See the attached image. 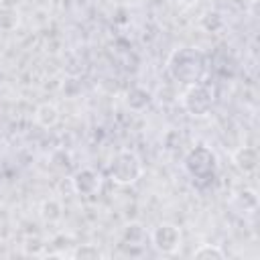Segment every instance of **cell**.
<instances>
[{
    "mask_svg": "<svg viewBox=\"0 0 260 260\" xmlns=\"http://www.w3.org/2000/svg\"><path fill=\"white\" fill-rule=\"evenodd\" d=\"M167 71L173 81L181 85H195L201 83L207 75V59L199 49L193 47H179L167 59Z\"/></svg>",
    "mask_w": 260,
    "mask_h": 260,
    "instance_id": "6da1fadb",
    "label": "cell"
},
{
    "mask_svg": "<svg viewBox=\"0 0 260 260\" xmlns=\"http://www.w3.org/2000/svg\"><path fill=\"white\" fill-rule=\"evenodd\" d=\"M183 169L195 183H211L217 175V156L209 146L197 144L187 150Z\"/></svg>",
    "mask_w": 260,
    "mask_h": 260,
    "instance_id": "7a4b0ae2",
    "label": "cell"
},
{
    "mask_svg": "<svg viewBox=\"0 0 260 260\" xmlns=\"http://www.w3.org/2000/svg\"><path fill=\"white\" fill-rule=\"evenodd\" d=\"M144 173V165H142V158L134 152V150H120L112 162H110V179L120 185V187H128V185H134Z\"/></svg>",
    "mask_w": 260,
    "mask_h": 260,
    "instance_id": "3957f363",
    "label": "cell"
},
{
    "mask_svg": "<svg viewBox=\"0 0 260 260\" xmlns=\"http://www.w3.org/2000/svg\"><path fill=\"white\" fill-rule=\"evenodd\" d=\"M179 100H181L183 110L189 116H193V118H205L213 110L215 93H213V89L209 85H205L201 81V83H195V85H187L185 91L179 95Z\"/></svg>",
    "mask_w": 260,
    "mask_h": 260,
    "instance_id": "277c9868",
    "label": "cell"
},
{
    "mask_svg": "<svg viewBox=\"0 0 260 260\" xmlns=\"http://www.w3.org/2000/svg\"><path fill=\"white\" fill-rule=\"evenodd\" d=\"M181 244H183L181 228L171 223V221H162V223L154 225L152 232H150V246L158 254H165V256L177 254Z\"/></svg>",
    "mask_w": 260,
    "mask_h": 260,
    "instance_id": "5b68a950",
    "label": "cell"
},
{
    "mask_svg": "<svg viewBox=\"0 0 260 260\" xmlns=\"http://www.w3.org/2000/svg\"><path fill=\"white\" fill-rule=\"evenodd\" d=\"M69 183H71V189H73L75 195H81V197H93V195L100 193L104 179H102V175H100L95 169H91V167H83V169H77V171L71 175Z\"/></svg>",
    "mask_w": 260,
    "mask_h": 260,
    "instance_id": "8992f818",
    "label": "cell"
},
{
    "mask_svg": "<svg viewBox=\"0 0 260 260\" xmlns=\"http://www.w3.org/2000/svg\"><path fill=\"white\" fill-rule=\"evenodd\" d=\"M232 162L234 167L244 173V175H250L258 169L260 165V156H258V150L254 146H238L236 150H232Z\"/></svg>",
    "mask_w": 260,
    "mask_h": 260,
    "instance_id": "52a82bcc",
    "label": "cell"
},
{
    "mask_svg": "<svg viewBox=\"0 0 260 260\" xmlns=\"http://www.w3.org/2000/svg\"><path fill=\"white\" fill-rule=\"evenodd\" d=\"M232 207L238 211V213H244V215H252L256 209H258V193L250 187H244L240 191H236L230 199Z\"/></svg>",
    "mask_w": 260,
    "mask_h": 260,
    "instance_id": "ba28073f",
    "label": "cell"
},
{
    "mask_svg": "<svg viewBox=\"0 0 260 260\" xmlns=\"http://www.w3.org/2000/svg\"><path fill=\"white\" fill-rule=\"evenodd\" d=\"M152 93L146 89V87H142V85H132V87H128V91L124 93V104H126V108L128 110H132V112H144L150 104H152Z\"/></svg>",
    "mask_w": 260,
    "mask_h": 260,
    "instance_id": "9c48e42d",
    "label": "cell"
},
{
    "mask_svg": "<svg viewBox=\"0 0 260 260\" xmlns=\"http://www.w3.org/2000/svg\"><path fill=\"white\" fill-rule=\"evenodd\" d=\"M61 120V112L55 104L51 102H45V104H39L37 110H35V122L41 126V128H55Z\"/></svg>",
    "mask_w": 260,
    "mask_h": 260,
    "instance_id": "30bf717a",
    "label": "cell"
},
{
    "mask_svg": "<svg viewBox=\"0 0 260 260\" xmlns=\"http://www.w3.org/2000/svg\"><path fill=\"white\" fill-rule=\"evenodd\" d=\"M39 215H41L43 223L55 225L63 219V203L57 197H47V199H43V203L39 207Z\"/></svg>",
    "mask_w": 260,
    "mask_h": 260,
    "instance_id": "8fae6325",
    "label": "cell"
},
{
    "mask_svg": "<svg viewBox=\"0 0 260 260\" xmlns=\"http://www.w3.org/2000/svg\"><path fill=\"white\" fill-rule=\"evenodd\" d=\"M146 240V230L138 221H130L122 228V242L128 246H142Z\"/></svg>",
    "mask_w": 260,
    "mask_h": 260,
    "instance_id": "7c38bea8",
    "label": "cell"
},
{
    "mask_svg": "<svg viewBox=\"0 0 260 260\" xmlns=\"http://www.w3.org/2000/svg\"><path fill=\"white\" fill-rule=\"evenodd\" d=\"M51 167H53L57 173L67 175V173L71 171V167H73V156H71V152L65 150V148H57V150L51 154Z\"/></svg>",
    "mask_w": 260,
    "mask_h": 260,
    "instance_id": "4fadbf2b",
    "label": "cell"
},
{
    "mask_svg": "<svg viewBox=\"0 0 260 260\" xmlns=\"http://www.w3.org/2000/svg\"><path fill=\"white\" fill-rule=\"evenodd\" d=\"M69 256L75 260H100V258H104V252L95 244H77L69 252Z\"/></svg>",
    "mask_w": 260,
    "mask_h": 260,
    "instance_id": "5bb4252c",
    "label": "cell"
},
{
    "mask_svg": "<svg viewBox=\"0 0 260 260\" xmlns=\"http://www.w3.org/2000/svg\"><path fill=\"white\" fill-rule=\"evenodd\" d=\"M193 258H197V260H223L225 252L215 244H201L199 248L193 250Z\"/></svg>",
    "mask_w": 260,
    "mask_h": 260,
    "instance_id": "9a60e30c",
    "label": "cell"
},
{
    "mask_svg": "<svg viewBox=\"0 0 260 260\" xmlns=\"http://www.w3.org/2000/svg\"><path fill=\"white\" fill-rule=\"evenodd\" d=\"M201 28L207 32H217L223 28V16L217 10H207L201 16Z\"/></svg>",
    "mask_w": 260,
    "mask_h": 260,
    "instance_id": "2e32d148",
    "label": "cell"
},
{
    "mask_svg": "<svg viewBox=\"0 0 260 260\" xmlns=\"http://www.w3.org/2000/svg\"><path fill=\"white\" fill-rule=\"evenodd\" d=\"M45 248H47V244H45L39 236H28L26 242H24V252H26V254H32V256L43 254Z\"/></svg>",
    "mask_w": 260,
    "mask_h": 260,
    "instance_id": "e0dca14e",
    "label": "cell"
},
{
    "mask_svg": "<svg viewBox=\"0 0 260 260\" xmlns=\"http://www.w3.org/2000/svg\"><path fill=\"white\" fill-rule=\"evenodd\" d=\"M177 2H179L183 8H193L195 4H199V0H177Z\"/></svg>",
    "mask_w": 260,
    "mask_h": 260,
    "instance_id": "ac0fdd59",
    "label": "cell"
}]
</instances>
